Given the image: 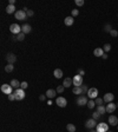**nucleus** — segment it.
<instances>
[{"label":"nucleus","instance_id":"1","mask_svg":"<svg viewBox=\"0 0 118 132\" xmlns=\"http://www.w3.org/2000/svg\"><path fill=\"white\" fill-rule=\"evenodd\" d=\"M87 97L90 98V99H96V98H98V90L96 89V87H91V89H89V91H87Z\"/></svg>","mask_w":118,"mask_h":132},{"label":"nucleus","instance_id":"2","mask_svg":"<svg viewBox=\"0 0 118 132\" xmlns=\"http://www.w3.org/2000/svg\"><path fill=\"white\" fill-rule=\"evenodd\" d=\"M96 131L97 132H107L109 131V124L106 123H98L96 126Z\"/></svg>","mask_w":118,"mask_h":132},{"label":"nucleus","instance_id":"3","mask_svg":"<svg viewBox=\"0 0 118 132\" xmlns=\"http://www.w3.org/2000/svg\"><path fill=\"white\" fill-rule=\"evenodd\" d=\"M10 31H11V33H13V34L18 35L19 33H21V26L18 25V24H12L11 26H10Z\"/></svg>","mask_w":118,"mask_h":132},{"label":"nucleus","instance_id":"4","mask_svg":"<svg viewBox=\"0 0 118 132\" xmlns=\"http://www.w3.org/2000/svg\"><path fill=\"white\" fill-rule=\"evenodd\" d=\"M14 96H16V100H23L25 98V90L18 89L14 91Z\"/></svg>","mask_w":118,"mask_h":132},{"label":"nucleus","instance_id":"5","mask_svg":"<svg viewBox=\"0 0 118 132\" xmlns=\"http://www.w3.org/2000/svg\"><path fill=\"white\" fill-rule=\"evenodd\" d=\"M87 101H89V100H87L86 96H78L76 103H77L78 106H84V105H87Z\"/></svg>","mask_w":118,"mask_h":132},{"label":"nucleus","instance_id":"6","mask_svg":"<svg viewBox=\"0 0 118 132\" xmlns=\"http://www.w3.org/2000/svg\"><path fill=\"white\" fill-rule=\"evenodd\" d=\"M97 126V120L93 119V118H90V119H87L86 123H85V127L89 128V130H92L93 127Z\"/></svg>","mask_w":118,"mask_h":132},{"label":"nucleus","instance_id":"7","mask_svg":"<svg viewBox=\"0 0 118 132\" xmlns=\"http://www.w3.org/2000/svg\"><path fill=\"white\" fill-rule=\"evenodd\" d=\"M55 104L58 105L59 107H66L67 100L64 97H57L55 98Z\"/></svg>","mask_w":118,"mask_h":132},{"label":"nucleus","instance_id":"8","mask_svg":"<svg viewBox=\"0 0 118 132\" xmlns=\"http://www.w3.org/2000/svg\"><path fill=\"white\" fill-rule=\"evenodd\" d=\"M12 89H13V87L11 86V84H3V85H1V92L5 94H7V96L12 93Z\"/></svg>","mask_w":118,"mask_h":132},{"label":"nucleus","instance_id":"9","mask_svg":"<svg viewBox=\"0 0 118 132\" xmlns=\"http://www.w3.org/2000/svg\"><path fill=\"white\" fill-rule=\"evenodd\" d=\"M14 16H16V19H18V20H25L27 14H26V12L24 11V10H19V11H17L14 13Z\"/></svg>","mask_w":118,"mask_h":132},{"label":"nucleus","instance_id":"10","mask_svg":"<svg viewBox=\"0 0 118 132\" xmlns=\"http://www.w3.org/2000/svg\"><path fill=\"white\" fill-rule=\"evenodd\" d=\"M73 85L75 86H82L83 85V76L77 74L73 77Z\"/></svg>","mask_w":118,"mask_h":132},{"label":"nucleus","instance_id":"11","mask_svg":"<svg viewBox=\"0 0 118 132\" xmlns=\"http://www.w3.org/2000/svg\"><path fill=\"white\" fill-rule=\"evenodd\" d=\"M6 60H7V62L8 64H14V62L17 61V57H16V54L14 53H7L6 54Z\"/></svg>","mask_w":118,"mask_h":132},{"label":"nucleus","instance_id":"12","mask_svg":"<svg viewBox=\"0 0 118 132\" xmlns=\"http://www.w3.org/2000/svg\"><path fill=\"white\" fill-rule=\"evenodd\" d=\"M105 107H106V113H113L114 110L117 109V105L113 104V101H112V103H109Z\"/></svg>","mask_w":118,"mask_h":132},{"label":"nucleus","instance_id":"13","mask_svg":"<svg viewBox=\"0 0 118 132\" xmlns=\"http://www.w3.org/2000/svg\"><path fill=\"white\" fill-rule=\"evenodd\" d=\"M103 99H104V103H107V104H109V103H112V101H113L114 96H113L112 93H110V92H109V93H105V94H104Z\"/></svg>","mask_w":118,"mask_h":132},{"label":"nucleus","instance_id":"14","mask_svg":"<svg viewBox=\"0 0 118 132\" xmlns=\"http://www.w3.org/2000/svg\"><path fill=\"white\" fill-rule=\"evenodd\" d=\"M45 94H46V97L48 98V99H53V98L55 97V94H57V91L53 89H50V90H47Z\"/></svg>","mask_w":118,"mask_h":132},{"label":"nucleus","instance_id":"15","mask_svg":"<svg viewBox=\"0 0 118 132\" xmlns=\"http://www.w3.org/2000/svg\"><path fill=\"white\" fill-rule=\"evenodd\" d=\"M63 85H64V87L65 89H67V87H70L71 85H73V79L72 78H65L64 79V82H63Z\"/></svg>","mask_w":118,"mask_h":132},{"label":"nucleus","instance_id":"16","mask_svg":"<svg viewBox=\"0 0 118 132\" xmlns=\"http://www.w3.org/2000/svg\"><path fill=\"white\" fill-rule=\"evenodd\" d=\"M109 124L111 126H117L118 125V118L116 116H110L109 117Z\"/></svg>","mask_w":118,"mask_h":132},{"label":"nucleus","instance_id":"17","mask_svg":"<svg viewBox=\"0 0 118 132\" xmlns=\"http://www.w3.org/2000/svg\"><path fill=\"white\" fill-rule=\"evenodd\" d=\"M104 53H105V52H104V50H103V47H97V48L93 51L94 57H103Z\"/></svg>","mask_w":118,"mask_h":132},{"label":"nucleus","instance_id":"18","mask_svg":"<svg viewBox=\"0 0 118 132\" xmlns=\"http://www.w3.org/2000/svg\"><path fill=\"white\" fill-rule=\"evenodd\" d=\"M31 31H32L31 25H28V24H25V25H23V26H21V32H23V33H25V34L30 33Z\"/></svg>","mask_w":118,"mask_h":132},{"label":"nucleus","instance_id":"19","mask_svg":"<svg viewBox=\"0 0 118 132\" xmlns=\"http://www.w3.org/2000/svg\"><path fill=\"white\" fill-rule=\"evenodd\" d=\"M10 84H11V86L13 89H16V90L20 89V85H21V83H20L19 80H17V79H12Z\"/></svg>","mask_w":118,"mask_h":132},{"label":"nucleus","instance_id":"20","mask_svg":"<svg viewBox=\"0 0 118 132\" xmlns=\"http://www.w3.org/2000/svg\"><path fill=\"white\" fill-rule=\"evenodd\" d=\"M75 23V19H73V17H66L65 19H64V24L66 25V26H71V25H73Z\"/></svg>","mask_w":118,"mask_h":132},{"label":"nucleus","instance_id":"21","mask_svg":"<svg viewBox=\"0 0 118 132\" xmlns=\"http://www.w3.org/2000/svg\"><path fill=\"white\" fill-rule=\"evenodd\" d=\"M53 76H54L57 79H60V78L64 76L63 70H60V69H55V70L53 71Z\"/></svg>","mask_w":118,"mask_h":132},{"label":"nucleus","instance_id":"22","mask_svg":"<svg viewBox=\"0 0 118 132\" xmlns=\"http://www.w3.org/2000/svg\"><path fill=\"white\" fill-rule=\"evenodd\" d=\"M6 12H7V14H12V13H16V6L14 5H7V7H6Z\"/></svg>","mask_w":118,"mask_h":132},{"label":"nucleus","instance_id":"23","mask_svg":"<svg viewBox=\"0 0 118 132\" xmlns=\"http://www.w3.org/2000/svg\"><path fill=\"white\" fill-rule=\"evenodd\" d=\"M72 92H73V94H83V90H82V86H75L73 87V90H72Z\"/></svg>","mask_w":118,"mask_h":132},{"label":"nucleus","instance_id":"24","mask_svg":"<svg viewBox=\"0 0 118 132\" xmlns=\"http://www.w3.org/2000/svg\"><path fill=\"white\" fill-rule=\"evenodd\" d=\"M97 112L100 114H104V113H106V107L104 105H99V106H97Z\"/></svg>","mask_w":118,"mask_h":132},{"label":"nucleus","instance_id":"25","mask_svg":"<svg viewBox=\"0 0 118 132\" xmlns=\"http://www.w3.org/2000/svg\"><path fill=\"white\" fill-rule=\"evenodd\" d=\"M13 70H14V66H13V64H7V65L5 66V71H6L7 73H11V72H13Z\"/></svg>","mask_w":118,"mask_h":132},{"label":"nucleus","instance_id":"26","mask_svg":"<svg viewBox=\"0 0 118 132\" xmlns=\"http://www.w3.org/2000/svg\"><path fill=\"white\" fill-rule=\"evenodd\" d=\"M86 106H87V107H89L90 110H92L94 106H96V101H94L93 99H90V100L87 101V105H86Z\"/></svg>","mask_w":118,"mask_h":132},{"label":"nucleus","instance_id":"27","mask_svg":"<svg viewBox=\"0 0 118 132\" xmlns=\"http://www.w3.org/2000/svg\"><path fill=\"white\" fill-rule=\"evenodd\" d=\"M66 128H67V131L69 132H76V126L73 124H67Z\"/></svg>","mask_w":118,"mask_h":132},{"label":"nucleus","instance_id":"28","mask_svg":"<svg viewBox=\"0 0 118 132\" xmlns=\"http://www.w3.org/2000/svg\"><path fill=\"white\" fill-rule=\"evenodd\" d=\"M25 35H26V34H25V33H23V32H21V33H19L18 35H16L17 40H18V41H23L24 39H25Z\"/></svg>","mask_w":118,"mask_h":132},{"label":"nucleus","instance_id":"29","mask_svg":"<svg viewBox=\"0 0 118 132\" xmlns=\"http://www.w3.org/2000/svg\"><path fill=\"white\" fill-rule=\"evenodd\" d=\"M94 101H96V105H97V106H99V105H103V103H104V99H103V98H100V97H98V98H96V99H94Z\"/></svg>","mask_w":118,"mask_h":132},{"label":"nucleus","instance_id":"30","mask_svg":"<svg viewBox=\"0 0 118 132\" xmlns=\"http://www.w3.org/2000/svg\"><path fill=\"white\" fill-rule=\"evenodd\" d=\"M100 116H102V114H100V113H98L97 111L92 113V118H93V119H96V120H98L99 118H100Z\"/></svg>","mask_w":118,"mask_h":132},{"label":"nucleus","instance_id":"31","mask_svg":"<svg viewBox=\"0 0 118 132\" xmlns=\"http://www.w3.org/2000/svg\"><path fill=\"white\" fill-rule=\"evenodd\" d=\"M104 30H105V32H109V33H110V32L112 31L113 28H112V26H111L110 24H106V25H105V27H104Z\"/></svg>","mask_w":118,"mask_h":132},{"label":"nucleus","instance_id":"32","mask_svg":"<svg viewBox=\"0 0 118 132\" xmlns=\"http://www.w3.org/2000/svg\"><path fill=\"white\" fill-rule=\"evenodd\" d=\"M103 50H104V52H109V51L111 50V45L110 44H105V45L103 46Z\"/></svg>","mask_w":118,"mask_h":132},{"label":"nucleus","instance_id":"33","mask_svg":"<svg viewBox=\"0 0 118 132\" xmlns=\"http://www.w3.org/2000/svg\"><path fill=\"white\" fill-rule=\"evenodd\" d=\"M64 89H65V87H64V85H59L58 87H57V90H55V91H57L58 93H63V92H64Z\"/></svg>","mask_w":118,"mask_h":132},{"label":"nucleus","instance_id":"34","mask_svg":"<svg viewBox=\"0 0 118 132\" xmlns=\"http://www.w3.org/2000/svg\"><path fill=\"white\" fill-rule=\"evenodd\" d=\"M71 14H72V17L75 18V17L79 16V11L77 10V8H75V10H72V12H71Z\"/></svg>","mask_w":118,"mask_h":132},{"label":"nucleus","instance_id":"35","mask_svg":"<svg viewBox=\"0 0 118 132\" xmlns=\"http://www.w3.org/2000/svg\"><path fill=\"white\" fill-rule=\"evenodd\" d=\"M8 98V100L10 101H13V100H16V96H14V93H11V94H8L7 96Z\"/></svg>","mask_w":118,"mask_h":132},{"label":"nucleus","instance_id":"36","mask_svg":"<svg viewBox=\"0 0 118 132\" xmlns=\"http://www.w3.org/2000/svg\"><path fill=\"white\" fill-rule=\"evenodd\" d=\"M27 86H28L27 82H23V83H21V85H20V89H23V90H26V89H27Z\"/></svg>","mask_w":118,"mask_h":132},{"label":"nucleus","instance_id":"37","mask_svg":"<svg viewBox=\"0 0 118 132\" xmlns=\"http://www.w3.org/2000/svg\"><path fill=\"white\" fill-rule=\"evenodd\" d=\"M82 90H83V94L87 93V91H89V87L86 85H82Z\"/></svg>","mask_w":118,"mask_h":132},{"label":"nucleus","instance_id":"38","mask_svg":"<svg viewBox=\"0 0 118 132\" xmlns=\"http://www.w3.org/2000/svg\"><path fill=\"white\" fill-rule=\"evenodd\" d=\"M75 3H76L77 6H83V5L85 4V3H84V0H76Z\"/></svg>","mask_w":118,"mask_h":132},{"label":"nucleus","instance_id":"39","mask_svg":"<svg viewBox=\"0 0 118 132\" xmlns=\"http://www.w3.org/2000/svg\"><path fill=\"white\" fill-rule=\"evenodd\" d=\"M110 34L112 35V37H114V38H116V37L118 35V31H117V30H112V31L110 32Z\"/></svg>","mask_w":118,"mask_h":132},{"label":"nucleus","instance_id":"40","mask_svg":"<svg viewBox=\"0 0 118 132\" xmlns=\"http://www.w3.org/2000/svg\"><path fill=\"white\" fill-rule=\"evenodd\" d=\"M26 14H27V17H33V14H34V12L32 11V10H27V12H26Z\"/></svg>","mask_w":118,"mask_h":132},{"label":"nucleus","instance_id":"41","mask_svg":"<svg viewBox=\"0 0 118 132\" xmlns=\"http://www.w3.org/2000/svg\"><path fill=\"white\" fill-rule=\"evenodd\" d=\"M46 94H41V96H40V97H39V100H41V101H44V100H45V99H46Z\"/></svg>","mask_w":118,"mask_h":132},{"label":"nucleus","instance_id":"42","mask_svg":"<svg viewBox=\"0 0 118 132\" xmlns=\"http://www.w3.org/2000/svg\"><path fill=\"white\" fill-rule=\"evenodd\" d=\"M78 74H80V76H84V74H85V71L82 70V69H79V70H78Z\"/></svg>","mask_w":118,"mask_h":132},{"label":"nucleus","instance_id":"43","mask_svg":"<svg viewBox=\"0 0 118 132\" xmlns=\"http://www.w3.org/2000/svg\"><path fill=\"white\" fill-rule=\"evenodd\" d=\"M8 3H10V5H14V3H16V0H10Z\"/></svg>","mask_w":118,"mask_h":132},{"label":"nucleus","instance_id":"44","mask_svg":"<svg viewBox=\"0 0 118 132\" xmlns=\"http://www.w3.org/2000/svg\"><path fill=\"white\" fill-rule=\"evenodd\" d=\"M103 59H104V60H105V59H107V54H106V53H104V54H103V57H102Z\"/></svg>","mask_w":118,"mask_h":132},{"label":"nucleus","instance_id":"45","mask_svg":"<svg viewBox=\"0 0 118 132\" xmlns=\"http://www.w3.org/2000/svg\"><path fill=\"white\" fill-rule=\"evenodd\" d=\"M47 105H48V106H51V105H52V99H50V100L47 101Z\"/></svg>","mask_w":118,"mask_h":132},{"label":"nucleus","instance_id":"46","mask_svg":"<svg viewBox=\"0 0 118 132\" xmlns=\"http://www.w3.org/2000/svg\"><path fill=\"white\" fill-rule=\"evenodd\" d=\"M116 105H117V107H118V103H117V104H116Z\"/></svg>","mask_w":118,"mask_h":132},{"label":"nucleus","instance_id":"47","mask_svg":"<svg viewBox=\"0 0 118 132\" xmlns=\"http://www.w3.org/2000/svg\"><path fill=\"white\" fill-rule=\"evenodd\" d=\"M91 132H97V131H91Z\"/></svg>","mask_w":118,"mask_h":132},{"label":"nucleus","instance_id":"48","mask_svg":"<svg viewBox=\"0 0 118 132\" xmlns=\"http://www.w3.org/2000/svg\"><path fill=\"white\" fill-rule=\"evenodd\" d=\"M107 132H112V131H107Z\"/></svg>","mask_w":118,"mask_h":132},{"label":"nucleus","instance_id":"49","mask_svg":"<svg viewBox=\"0 0 118 132\" xmlns=\"http://www.w3.org/2000/svg\"><path fill=\"white\" fill-rule=\"evenodd\" d=\"M117 128H118V125H117Z\"/></svg>","mask_w":118,"mask_h":132}]
</instances>
